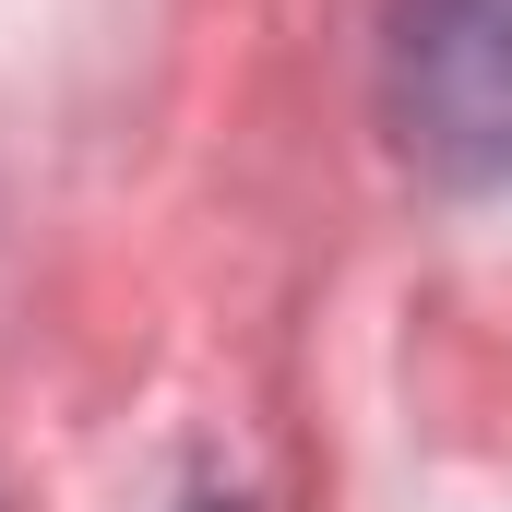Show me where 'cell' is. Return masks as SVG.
I'll use <instances>...</instances> for the list:
<instances>
[{
  "label": "cell",
  "mask_w": 512,
  "mask_h": 512,
  "mask_svg": "<svg viewBox=\"0 0 512 512\" xmlns=\"http://www.w3.org/2000/svg\"><path fill=\"white\" fill-rule=\"evenodd\" d=\"M382 131L429 191L512 179V0H382Z\"/></svg>",
  "instance_id": "6da1fadb"
},
{
  "label": "cell",
  "mask_w": 512,
  "mask_h": 512,
  "mask_svg": "<svg viewBox=\"0 0 512 512\" xmlns=\"http://www.w3.org/2000/svg\"><path fill=\"white\" fill-rule=\"evenodd\" d=\"M191 512H239V501H191Z\"/></svg>",
  "instance_id": "7a4b0ae2"
}]
</instances>
